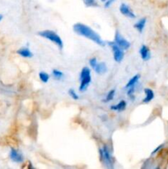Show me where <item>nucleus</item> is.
<instances>
[{"label": "nucleus", "mask_w": 168, "mask_h": 169, "mask_svg": "<svg viewBox=\"0 0 168 169\" xmlns=\"http://www.w3.org/2000/svg\"><path fill=\"white\" fill-rule=\"evenodd\" d=\"M146 22H147L146 17H143V18H141V19L138 21V22H136L133 27H134V28H135L136 30L138 31V32L142 33L143 32V31L144 30L145 26H146Z\"/></svg>", "instance_id": "13"}, {"label": "nucleus", "mask_w": 168, "mask_h": 169, "mask_svg": "<svg viewBox=\"0 0 168 169\" xmlns=\"http://www.w3.org/2000/svg\"><path fill=\"white\" fill-rule=\"evenodd\" d=\"M109 46L111 47L112 52H113V56H114V60L117 63H120L124 59L125 56V52L124 50H122L120 47L117 46L114 41L112 42H108Z\"/></svg>", "instance_id": "5"}, {"label": "nucleus", "mask_w": 168, "mask_h": 169, "mask_svg": "<svg viewBox=\"0 0 168 169\" xmlns=\"http://www.w3.org/2000/svg\"><path fill=\"white\" fill-rule=\"evenodd\" d=\"M2 19H3V15H1V14H0V21H1Z\"/></svg>", "instance_id": "24"}, {"label": "nucleus", "mask_w": 168, "mask_h": 169, "mask_svg": "<svg viewBox=\"0 0 168 169\" xmlns=\"http://www.w3.org/2000/svg\"><path fill=\"white\" fill-rule=\"evenodd\" d=\"M126 106H127V102L125 100H121L120 101H119V103L115 104V105H113V106H111V109L113 110V111H115V112H123L126 109Z\"/></svg>", "instance_id": "11"}, {"label": "nucleus", "mask_w": 168, "mask_h": 169, "mask_svg": "<svg viewBox=\"0 0 168 169\" xmlns=\"http://www.w3.org/2000/svg\"><path fill=\"white\" fill-rule=\"evenodd\" d=\"M73 31L79 35H82L83 37H86L87 39H89L96 44H97L98 46H104L106 44L104 41L101 39L100 35L97 33L92 28H89L87 25L83 24V23H76L73 25Z\"/></svg>", "instance_id": "1"}, {"label": "nucleus", "mask_w": 168, "mask_h": 169, "mask_svg": "<svg viewBox=\"0 0 168 169\" xmlns=\"http://www.w3.org/2000/svg\"><path fill=\"white\" fill-rule=\"evenodd\" d=\"M100 1H101V2H103V3H104V2H106V0H100Z\"/></svg>", "instance_id": "25"}, {"label": "nucleus", "mask_w": 168, "mask_h": 169, "mask_svg": "<svg viewBox=\"0 0 168 169\" xmlns=\"http://www.w3.org/2000/svg\"><path fill=\"white\" fill-rule=\"evenodd\" d=\"M92 82V74L91 69L88 67L82 68L80 74V85H79V91L83 92L87 89Z\"/></svg>", "instance_id": "3"}, {"label": "nucleus", "mask_w": 168, "mask_h": 169, "mask_svg": "<svg viewBox=\"0 0 168 169\" xmlns=\"http://www.w3.org/2000/svg\"><path fill=\"white\" fill-rule=\"evenodd\" d=\"M119 12L124 16L127 17L129 18H135L136 16L134 13L132 11V9L126 4V3H121L119 6Z\"/></svg>", "instance_id": "7"}, {"label": "nucleus", "mask_w": 168, "mask_h": 169, "mask_svg": "<svg viewBox=\"0 0 168 169\" xmlns=\"http://www.w3.org/2000/svg\"><path fill=\"white\" fill-rule=\"evenodd\" d=\"M163 145H159V146H158V147H157V149H155V150H154V151H153V152H152V154H155V153H157V152H158V151H160V150H162V149H163Z\"/></svg>", "instance_id": "23"}, {"label": "nucleus", "mask_w": 168, "mask_h": 169, "mask_svg": "<svg viewBox=\"0 0 168 169\" xmlns=\"http://www.w3.org/2000/svg\"><path fill=\"white\" fill-rule=\"evenodd\" d=\"M38 35L41 36L42 38H45L48 41H51L54 45H56L60 50H63L64 48V42L62 39L57 33L54 32V31L51 30H45L41 31L38 33Z\"/></svg>", "instance_id": "2"}, {"label": "nucleus", "mask_w": 168, "mask_h": 169, "mask_svg": "<svg viewBox=\"0 0 168 169\" xmlns=\"http://www.w3.org/2000/svg\"><path fill=\"white\" fill-rule=\"evenodd\" d=\"M140 79V75L139 74H136L133 77H132L131 79L129 80V82L127 83V84L125 86V88H130V87H135V85L138 83V80Z\"/></svg>", "instance_id": "15"}, {"label": "nucleus", "mask_w": 168, "mask_h": 169, "mask_svg": "<svg viewBox=\"0 0 168 169\" xmlns=\"http://www.w3.org/2000/svg\"><path fill=\"white\" fill-rule=\"evenodd\" d=\"M83 3L86 7L88 8H93V7H97L98 4L96 0H82Z\"/></svg>", "instance_id": "19"}, {"label": "nucleus", "mask_w": 168, "mask_h": 169, "mask_svg": "<svg viewBox=\"0 0 168 169\" xmlns=\"http://www.w3.org/2000/svg\"><path fill=\"white\" fill-rule=\"evenodd\" d=\"M144 93H145V97L143 99V102L144 103H149L150 101H152L153 100L155 94L154 92L151 88H145L144 89Z\"/></svg>", "instance_id": "10"}, {"label": "nucleus", "mask_w": 168, "mask_h": 169, "mask_svg": "<svg viewBox=\"0 0 168 169\" xmlns=\"http://www.w3.org/2000/svg\"><path fill=\"white\" fill-rule=\"evenodd\" d=\"M97 64V58L96 57L92 58V59L89 60V64L91 65V67H92V68L95 67Z\"/></svg>", "instance_id": "21"}, {"label": "nucleus", "mask_w": 168, "mask_h": 169, "mask_svg": "<svg viewBox=\"0 0 168 169\" xmlns=\"http://www.w3.org/2000/svg\"><path fill=\"white\" fill-rule=\"evenodd\" d=\"M116 0H106V2H105V8H110L113 3L115 2Z\"/></svg>", "instance_id": "22"}, {"label": "nucleus", "mask_w": 168, "mask_h": 169, "mask_svg": "<svg viewBox=\"0 0 168 169\" xmlns=\"http://www.w3.org/2000/svg\"><path fill=\"white\" fill-rule=\"evenodd\" d=\"M100 156L101 161L106 165V167L111 168L113 167V160H112V156L110 153V149L106 145H104L103 147L100 149Z\"/></svg>", "instance_id": "4"}, {"label": "nucleus", "mask_w": 168, "mask_h": 169, "mask_svg": "<svg viewBox=\"0 0 168 169\" xmlns=\"http://www.w3.org/2000/svg\"><path fill=\"white\" fill-rule=\"evenodd\" d=\"M115 89H111V91H109V93L106 96V98L103 100L104 102H110L112 101L115 97Z\"/></svg>", "instance_id": "17"}, {"label": "nucleus", "mask_w": 168, "mask_h": 169, "mask_svg": "<svg viewBox=\"0 0 168 169\" xmlns=\"http://www.w3.org/2000/svg\"><path fill=\"white\" fill-rule=\"evenodd\" d=\"M93 69L95 70V72L98 74H103L107 72V66H106V63L100 62L96 64V66L93 68Z\"/></svg>", "instance_id": "12"}, {"label": "nucleus", "mask_w": 168, "mask_h": 169, "mask_svg": "<svg viewBox=\"0 0 168 169\" xmlns=\"http://www.w3.org/2000/svg\"><path fill=\"white\" fill-rule=\"evenodd\" d=\"M114 42L118 46L120 47V48L122 50H127L130 47V42H129L126 39L124 38L122 35H120V33H119V31H116V32H115Z\"/></svg>", "instance_id": "6"}, {"label": "nucleus", "mask_w": 168, "mask_h": 169, "mask_svg": "<svg viewBox=\"0 0 168 169\" xmlns=\"http://www.w3.org/2000/svg\"><path fill=\"white\" fill-rule=\"evenodd\" d=\"M139 54L141 55L142 60H144V61H148L151 58V51H150L148 47L145 46V45H143L140 47V49H139Z\"/></svg>", "instance_id": "9"}, {"label": "nucleus", "mask_w": 168, "mask_h": 169, "mask_svg": "<svg viewBox=\"0 0 168 169\" xmlns=\"http://www.w3.org/2000/svg\"><path fill=\"white\" fill-rule=\"evenodd\" d=\"M52 76H53V78L54 79H56V80H62L64 78V74L61 70L54 68V69L52 70Z\"/></svg>", "instance_id": "16"}, {"label": "nucleus", "mask_w": 168, "mask_h": 169, "mask_svg": "<svg viewBox=\"0 0 168 169\" xmlns=\"http://www.w3.org/2000/svg\"><path fill=\"white\" fill-rule=\"evenodd\" d=\"M17 54L23 58H31L33 56L32 52L27 47H23V48H21V49L18 50H17Z\"/></svg>", "instance_id": "14"}, {"label": "nucleus", "mask_w": 168, "mask_h": 169, "mask_svg": "<svg viewBox=\"0 0 168 169\" xmlns=\"http://www.w3.org/2000/svg\"><path fill=\"white\" fill-rule=\"evenodd\" d=\"M9 157L11 158L12 161L14 163H22L24 161V158L22 153L15 149H12L9 153Z\"/></svg>", "instance_id": "8"}, {"label": "nucleus", "mask_w": 168, "mask_h": 169, "mask_svg": "<svg viewBox=\"0 0 168 169\" xmlns=\"http://www.w3.org/2000/svg\"><path fill=\"white\" fill-rule=\"evenodd\" d=\"M39 79H40L41 82L44 83H46L49 82V75L47 73H46V72H40V74H39Z\"/></svg>", "instance_id": "18"}, {"label": "nucleus", "mask_w": 168, "mask_h": 169, "mask_svg": "<svg viewBox=\"0 0 168 169\" xmlns=\"http://www.w3.org/2000/svg\"><path fill=\"white\" fill-rule=\"evenodd\" d=\"M68 95L70 96L73 100H79V94H78L76 91L74 90V89H73V88H71V89L68 90Z\"/></svg>", "instance_id": "20"}]
</instances>
